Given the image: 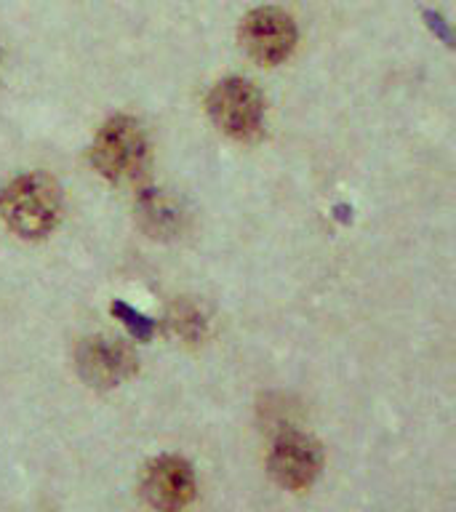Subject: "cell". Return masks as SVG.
Returning a JSON list of instances; mask_svg holds the SVG:
<instances>
[{"instance_id": "cell-6", "label": "cell", "mask_w": 456, "mask_h": 512, "mask_svg": "<svg viewBox=\"0 0 456 512\" xmlns=\"http://www.w3.org/2000/svg\"><path fill=\"white\" fill-rule=\"evenodd\" d=\"M142 494L150 507L160 512H179L195 496V472L182 456H158L147 464Z\"/></svg>"}, {"instance_id": "cell-3", "label": "cell", "mask_w": 456, "mask_h": 512, "mask_svg": "<svg viewBox=\"0 0 456 512\" xmlns=\"http://www.w3.org/2000/svg\"><path fill=\"white\" fill-rule=\"evenodd\" d=\"M208 112L219 131L246 142L262 131L264 99L251 80L224 78L208 96Z\"/></svg>"}, {"instance_id": "cell-2", "label": "cell", "mask_w": 456, "mask_h": 512, "mask_svg": "<svg viewBox=\"0 0 456 512\" xmlns=\"http://www.w3.org/2000/svg\"><path fill=\"white\" fill-rule=\"evenodd\" d=\"M91 163L104 179L110 182H131L147 166V136L134 118L118 115L107 120L94 144H91Z\"/></svg>"}, {"instance_id": "cell-5", "label": "cell", "mask_w": 456, "mask_h": 512, "mask_svg": "<svg viewBox=\"0 0 456 512\" xmlns=\"http://www.w3.org/2000/svg\"><path fill=\"white\" fill-rule=\"evenodd\" d=\"M323 467V451L310 435L288 430L278 435L270 451V472L288 491H304L315 483Z\"/></svg>"}, {"instance_id": "cell-10", "label": "cell", "mask_w": 456, "mask_h": 512, "mask_svg": "<svg viewBox=\"0 0 456 512\" xmlns=\"http://www.w3.org/2000/svg\"><path fill=\"white\" fill-rule=\"evenodd\" d=\"M112 315H118V318L126 323V328L136 336V339H150L152 331H155V323H152L147 315L131 310V307H128V304H123V302L112 304Z\"/></svg>"}, {"instance_id": "cell-4", "label": "cell", "mask_w": 456, "mask_h": 512, "mask_svg": "<svg viewBox=\"0 0 456 512\" xmlns=\"http://www.w3.org/2000/svg\"><path fill=\"white\" fill-rule=\"evenodd\" d=\"M240 46L259 64L286 62L296 46L294 19L280 8H256L240 24Z\"/></svg>"}, {"instance_id": "cell-8", "label": "cell", "mask_w": 456, "mask_h": 512, "mask_svg": "<svg viewBox=\"0 0 456 512\" xmlns=\"http://www.w3.org/2000/svg\"><path fill=\"white\" fill-rule=\"evenodd\" d=\"M171 326L179 336L184 339H190V342H198L203 339V331H206V320L200 315L192 304H182V307H176L174 318H171Z\"/></svg>"}, {"instance_id": "cell-9", "label": "cell", "mask_w": 456, "mask_h": 512, "mask_svg": "<svg viewBox=\"0 0 456 512\" xmlns=\"http://www.w3.org/2000/svg\"><path fill=\"white\" fill-rule=\"evenodd\" d=\"M142 214L150 219L152 230L155 232H166L168 227H174L176 224V211L168 206L166 198H160L158 192H152L147 198L142 200Z\"/></svg>"}, {"instance_id": "cell-7", "label": "cell", "mask_w": 456, "mask_h": 512, "mask_svg": "<svg viewBox=\"0 0 456 512\" xmlns=\"http://www.w3.org/2000/svg\"><path fill=\"white\" fill-rule=\"evenodd\" d=\"M78 371L91 387H115L136 371L134 352L110 336H94L80 344Z\"/></svg>"}, {"instance_id": "cell-1", "label": "cell", "mask_w": 456, "mask_h": 512, "mask_svg": "<svg viewBox=\"0 0 456 512\" xmlns=\"http://www.w3.org/2000/svg\"><path fill=\"white\" fill-rule=\"evenodd\" d=\"M0 214L16 235L43 238L62 216V192L46 174H24L0 195Z\"/></svg>"}]
</instances>
